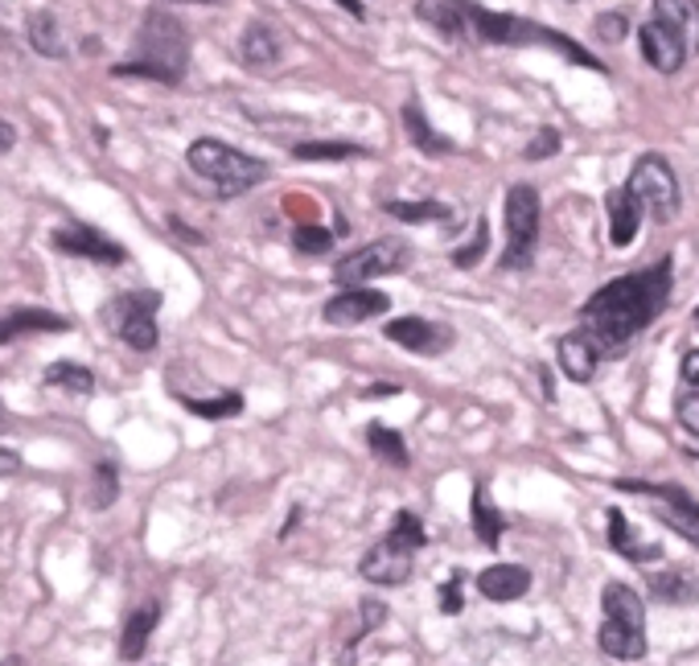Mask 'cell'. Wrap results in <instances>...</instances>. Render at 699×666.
Returning a JSON list of instances; mask_svg holds the SVG:
<instances>
[{"mask_svg": "<svg viewBox=\"0 0 699 666\" xmlns=\"http://www.w3.org/2000/svg\"><path fill=\"white\" fill-rule=\"evenodd\" d=\"M670 272H675V260L658 255L651 268H637L630 276L601 284L580 305V329L592 338L601 358H622L625 346L663 317V309L670 305V288H675Z\"/></svg>", "mask_w": 699, "mask_h": 666, "instance_id": "obj_1", "label": "cell"}, {"mask_svg": "<svg viewBox=\"0 0 699 666\" xmlns=\"http://www.w3.org/2000/svg\"><path fill=\"white\" fill-rule=\"evenodd\" d=\"M189 70V30L165 9H149L136 30L132 54L111 66L116 78H149L161 87H177Z\"/></svg>", "mask_w": 699, "mask_h": 666, "instance_id": "obj_2", "label": "cell"}, {"mask_svg": "<svg viewBox=\"0 0 699 666\" xmlns=\"http://www.w3.org/2000/svg\"><path fill=\"white\" fill-rule=\"evenodd\" d=\"M461 4V13H466V25L469 33L485 42V46H544V50H556L559 58H568L572 66H589V70H605L601 58H592L589 50L572 42L568 33H556L539 25V21H527V17H514V13H494V9H482V4H473V0H457Z\"/></svg>", "mask_w": 699, "mask_h": 666, "instance_id": "obj_3", "label": "cell"}, {"mask_svg": "<svg viewBox=\"0 0 699 666\" xmlns=\"http://www.w3.org/2000/svg\"><path fill=\"white\" fill-rule=\"evenodd\" d=\"M186 165L203 182H210V186L218 189V198H239V194H248V189H255L260 182H267V161H260V156L243 153V149H234V144H222V140L215 137H203L194 140L186 149Z\"/></svg>", "mask_w": 699, "mask_h": 666, "instance_id": "obj_4", "label": "cell"}, {"mask_svg": "<svg viewBox=\"0 0 699 666\" xmlns=\"http://www.w3.org/2000/svg\"><path fill=\"white\" fill-rule=\"evenodd\" d=\"M539 222H544V201L539 189L518 182L506 189V251L498 264L506 272H527L539 251Z\"/></svg>", "mask_w": 699, "mask_h": 666, "instance_id": "obj_5", "label": "cell"}, {"mask_svg": "<svg viewBox=\"0 0 699 666\" xmlns=\"http://www.w3.org/2000/svg\"><path fill=\"white\" fill-rule=\"evenodd\" d=\"M625 189L634 194V201L642 206V215H651L654 222H675L679 218V206H684V194H679V177L667 165L663 153H642L630 170V182Z\"/></svg>", "mask_w": 699, "mask_h": 666, "instance_id": "obj_6", "label": "cell"}, {"mask_svg": "<svg viewBox=\"0 0 699 666\" xmlns=\"http://www.w3.org/2000/svg\"><path fill=\"white\" fill-rule=\"evenodd\" d=\"M407 268H412V243H404L400 234H383V239H371L362 248L346 251L342 260L334 264V280L342 288H354V284H371L379 276L407 272Z\"/></svg>", "mask_w": 699, "mask_h": 666, "instance_id": "obj_7", "label": "cell"}, {"mask_svg": "<svg viewBox=\"0 0 699 666\" xmlns=\"http://www.w3.org/2000/svg\"><path fill=\"white\" fill-rule=\"evenodd\" d=\"M156 309H161V293L144 288V293H124L116 296V301H108L99 317L108 321V329L124 346H132L136 354H149V350H156V341H161V334H156Z\"/></svg>", "mask_w": 699, "mask_h": 666, "instance_id": "obj_8", "label": "cell"}, {"mask_svg": "<svg viewBox=\"0 0 699 666\" xmlns=\"http://www.w3.org/2000/svg\"><path fill=\"white\" fill-rule=\"evenodd\" d=\"M613 490L654 498V502H658V518H663L670 531H679V539L699 543V502L687 494V490L670 485V481H634V478H618Z\"/></svg>", "mask_w": 699, "mask_h": 666, "instance_id": "obj_9", "label": "cell"}, {"mask_svg": "<svg viewBox=\"0 0 699 666\" xmlns=\"http://www.w3.org/2000/svg\"><path fill=\"white\" fill-rule=\"evenodd\" d=\"M50 248L58 251V255L91 260V264H103V268L128 264L124 243H116V239H108L103 231H95L91 222H66L58 231H50Z\"/></svg>", "mask_w": 699, "mask_h": 666, "instance_id": "obj_10", "label": "cell"}, {"mask_svg": "<svg viewBox=\"0 0 699 666\" xmlns=\"http://www.w3.org/2000/svg\"><path fill=\"white\" fill-rule=\"evenodd\" d=\"M383 313H391V296L379 293V288H367V284H354V288H342L338 296H329L321 317H326L329 326L350 329L371 321V317H383Z\"/></svg>", "mask_w": 699, "mask_h": 666, "instance_id": "obj_11", "label": "cell"}, {"mask_svg": "<svg viewBox=\"0 0 699 666\" xmlns=\"http://www.w3.org/2000/svg\"><path fill=\"white\" fill-rule=\"evenodd\" d=\"M383 334H387V341L419 358H440L452 346V329L445 321H428V317H395L383 326Z\"/></svg>", "mask_w": 699, "mask_h": 666, "instance_id": "obj_12", "label": "cell"}, {"mask_svg": "<svg viewBox=\"0 0 699 666\" xmlns=\"http://www.w3.org/2000/svg\"><path fill=\"white\" fill-rule=\"evenodd\" d=\"M412 568H416V552H404V547H395V543L379 539L362 556L358 564V576L367 580V585H379V589H400L412 580Z\"/></svg>", "mask_w": 699, "mask_h": 666, "instance_id": "obj_13", "label": "cell"}, {"mask_svg": "<svg viewBox=\"0 0 699 666\" xmlns=\"http://www.w3.org/2000/svg\"><path fill=\"white\" fill-rule=\"evenodd\" d=\"M637 46H642V58L646 66H654L658 75H679L684 63L691 58L687 46L679 42V33L667 30L663 21H646L642 30H637Z\"/></svg>", "mask_w": 699, "mask_h": 666, "instance_id": "obj_14", "label": "cell"}, {"mask_svg": "<svg viewBox=\"0 0 699 666\" xmlns=\"http://www.w3.org/2000/svg\"><path fill=\"white\" fill-rule=\"evenodd\" d=\"M597 646H601V654L618 658V663H637V658H646V651H651V646H646V625H634V621H622V618L601 621Z\"/></svg>", "mask_w": 699, "mask_h": 666, "instance_id": "obj_15", "label": "cell"}, {"mask_svg": "<svg viewBox=\"0 0 699 666\" xmlns=\"http://www.w3.org/2000/svg\"><path fill=\"white\" fill-rule=\"evenodd\" d=\"M280 58H284V37L276 33V25L251 21L243 37H239V63L260 75V70H272Z\"/></svg>", "mask_w": 699, "mask_h": 666, "instance_id": "obj_16", "label": "cell"}, {"mask_svg": "<svg viewBox=\"0 0 699 666\" xmlns=\"http://www.w3.org/2000/svg\"><path fill=\"white\" fill-rule=\"evenodd\" d=\"M556 358L559 371L568 374L572 383H592L597 379V367H601V350L592 346V338L585 329H572L556 341Z\"/></svg>", "mask_w": 699, "mask_h": 666, "instance_id": "obj_17", "label": "cell"}, {"mask_svg": "<svg viewBox=\"0 0 699 666\" xmlns=\"http://www.w3.org/2000/svg\"><path fill=\"white\" fill-rule=\"evenodd\" d=\"M70 321L63 313H50V309H17L0 317V346L21 338H33V334H66Z\"/></svg>", "mask_w": 699, "mask_h": 666, "instance_id": "obj_18", "label": "cell"}, {"mask_svg": "<svg viewBox=\"0 0 699 666\" xmlns=\"http://www.w3.org/2000/svg\"><path fill=\"white\" fill-rule=\"evenodd\" d=\"M478 592H482L485 601H518V597H527L531 592V572L523 564H490L482 576H478Z\"/></svg>", "mask_w": 699, "mask_h": 666, "instance_id": "obj_19", "label": "cell"}, {"mask_svg": "<svg viewBox=\"0 0 699 666\" xmlns=\"http://www.w3.org/2000/svg\"><path fill=\"white\" fill-rule=\"evenodd\" d=\"M605 210H609V243L613 248H630L637 239V227H642V206L634 201V194L625 186L609 189Z\"/></svg>", "mask_w": 699, "mask_h": 666, "instance_id": "obj_20", "label": "cell"}, {"mask_svg": "<svg viewBox=\"0 0 699 666\" xmlns=\"http://www.w3.org/2000/svg\"><path fill=\"white\" fill-rule=\"evenodd\" d=\"M156 621H161V604L149 601L132 609L124 621V634H120V663H140L149 654V637H153Z\"/></svg>", "mask_w": 699, "mask_h": 666, "instance_id": "obj_21", "label": "cell"}, {"mask_svg": "<svg viewBox=\"0 0 699 666\" xmlns=\"http://www.w3.org/2000/svg\"><path fill=\"white\" fill-rule=\"evenodd\" d=\"M400 120H404L407 140H412L424 156H449L452 149H457L445 132H436V128L428 124V116H424V108H419V99H407L404 108H400Z\"/></svg>", "mask_w": 699, "mask_h": 666, "instance_id": "obj_22", "label": "cell"}, {"mask_svg": "<svg viewBox=\"0 0 699 666\" xmlns=\"http://www.w3.org/2000/svg\"><path fill=\"white\" fill-rule=\"evenodd\" d=\"M605 518H609V547H613L618 556H625L630 564H654V559L663 556V543H642L634 531H630V514L625 511H613V506H609Z\"/></svg>", "mask_w": 699, "mask_h": 666, "instance_id": "obj_23", "label": "cell"}, {"mask_svg": "<svg viewBox=\"0 0 699 666\" xmlns=\"http://www.w3.org/2000/svg\"><path fill=\"white\" fill-rule=\"evenodd\" d=\"M654 21L679 33L687 54H699V0H654Z\"/></svg>", "mask_w": 699, "mask_h": 666, "instance_id": "obj_24", "label": "cell"}, {"mask_svg": "<svg viewBox=\"0 0 699 666\" xmlns=\"http://www.w3.org/2000/svg\"><path fill=\"white\" fill-rule=\"evenodd\" d=\"M469 523H473V535L482 539V547H498L502 535H506V518L498 511L494 502H490V490H485V481L473 485V498H469Z\"/></svg>", "mask_w": 699, "mask_h": 666, "instance_id": "obj_25", "label": "cell"}, {"mask_svg": "<svg viewBox=\"0 0 699 666\" xmlns=\"http://www.w3.org/2000/svg\"><path fill=\"white\" fill-rule=\"evenodd\" d=\"M25 33H30V46L37 50V58H50V63H63L66 54V33L63 25H58V17L50 13V9H37V13L30 17V25H25Z\"/></svg>", "mask_w": 699, "mask_h": 666, "instance_id": "obj_26", "label": "cell"}, {"mask_svg": "<svg viewBox=\"0 0 699 666\" xmlns=\"http://www.w3.org/2000/svg\"><path fill=\"white\" fill-rule=\"evenodd\" d=\"M416 17L424 21V25H433L440 37H449V42H466L469 37L466 13H461V4H457V0H419Z\"/></svg>", "mask_w": 699, "mask_h": 666, "instance_id": "obj_27", "label": "cell"}, {"mask_svg": "<svg viewBox=\"0 0 699 666\" xmlns=\"http://www.w3.org/2000/svg\"><path fill=\"white\" fill-rule=\"evenodd\" d=\"M293 156L305 161V165H317V161H362V156H371V149L354 144V140H301V144H293Z\"/></svg>", "mask_w": 699, "mask_h": 666, "instance_id": "obj_28", "label": "cell"}, {"mask_svg": "<svg viewBox=\"0 0 699 666\" xmlns=\"http://www.w3.org/2000/svg\"><path fill=\"white\" fill-rule=\"evenodd\" d=\"M367 445H371L374 457H379V461H387V466H395V469L412 466L407 440L395 433V428H387V424H367Z\"/></svg>", "mask_w": 699, "mask_h": 666, "instance_id": "obj_29", "label": "cell"}, {"mask_svg": "<svg viewBox=\"0 0 699 666\" xmlns=\"http://www.w3.org/2000/svg\"><path fill=\"white\" fill-rule=\"evenodd\" d=\"M601 604H605V618H622V621H634V625H646V604L637 597L630 585L622 580H609L605 592H601Z\"/></svg>", "mask_w": 699, "mask_h": 666, "instance_id": "obj_30", "label": "cell"}, {"mask_svg": "<svg viewBox=\"0 0 699 666\" xmlns=\"http://www.w3.org/2000/svg\"><path fill=\"white\" fill-rule=\"evenodd\" d=\"M383 210L400 222H449L452 206L449 201H436V198H419V201H404V198H391L383 201Z\"/></svg>", "mask_w": 699, "mask_h": 666, "instance_id": "obj_31", "label": "cell"}, {"mask_svg": "<svg viewBox=\"0 0 699 666\" xmlns=\"http://www.w3.org/2000/svg\"><path fill=\"white\" fill-rule=\"evenodd\" d=\"M177 403L186 407L189 416L210 419V424H218V419H234L239 412H243V395H239V391H222V395H215V400H194V395H177Z\"/></svg>", "mask_w": 699, "mask_h": 666, "instance_id": "obj_32", "label": "cell"}, {"mask_svg": "<svg viewBox=\"0 0 699 666\" xmlns=\"http://www.w3.org/2000/svg\"><path fill=\"white\" fill-rule=\"evenodd\" d=\"M46 387L70 391V395H91V391H95V374L87 371L83 362H50V367H46Z\"/></svg>", "mask_w": 699, "mask_h": 666, "instance_id": "obj_33", "label": "cell"}, {"mask_svg": "<svg viewBox=\"0 0 699 666\" xmlns=\"http://www.w3.org/2000/svg\"><path fill=\"white\" fill-rule=\"evenodd\" d=\"M383 539L395 543V547H404V552H419V547L428 543V531H424L416 511H395L391 514V531Z\"/></svg>", "mask_w": 699, "mask_h": 666, "instance_id": "obj_34", "label": "cell"}, {"mask_svg": "<svg viewBox=\"0 0 699 666\" xmlns=\"http://www.w3.org/2000/svg\"><path fill=\"white\" fill-rule=\"evenodd\" d=\"M334 239H338V234L329 231V227H321V222H296L293 248L296 255H329V251H334Z\"/></svg>", "mask_w": 699, "mask_h": 666, "instance_id": "obj_35", "label": "cell"}, {"mask_svg": "<svg viewBox=\"0 0 699 666\" xmlns=\"http://www.w3.org/2000/svg\"><path fill=\"white\" fill-rule=\"evenodd\" d=\"M646 585H651V597H658V601H667V604L696 601L699 597V589H691V580H687L684 572H658V576H651Z\"/></svg>", "mask_w": 699, "mask_h": 666, "instance_id": "obj_36", "label": "cell"}, {"mask_svg": "<svg viewBox=\"0 0 699 666\" xmlns=\"http://www.w3.org/2000/svg\"><path fill=\"white\" fill-rule=\"evenodd\" d=\"M490 251V222H485V215L473 222V239L469 243H461V248L452 251V268H461V272H469V268L482 264V255Z\"/></svg>", "mask_w": 699, "mask_h": 666, "instance_id": "obj_37", "label": "cell"}, {"mask_svg": "<svg viewBox=\"0 0 699 666\" xmlns=\"http://www.w3.org/2000/svg\"><path fill=\"white\" fill-rule=\"evenodd\" d=\"M91 506L95 511H108L111 502L120 498V473H116V466L111 461H99V466L91 469Z\"/></svg>", "mask_w": 699, "mask_h": 666, "instance_id": "obj_38", "label": "cell"}, {"mask_svg": "<svg viewBox=\"0 0 699 666\" xmlns=\"http://www.w3.org/2000/svg\"><path fill=\"white\" fill-rule=\"evenodd\" d=\"M559 144H564V137H559L556 128H539V132L527 140V149H523V161H547V156L559 153Z\"/></svg>", "mask_w": 699, "mask_h": 666, "instance_id": "obj_39", "label": "cell"}, {"mask_svg": "<svg viewBox=\"0 0 699 666\" xmlns=\"http://www.w3.org/2000/svg\"><path fill=\"white\" fill-rule=\"evenodd\" d=\"M358 613H362V625H358V634H354V642H350V646H358V637L374 634V630H379V625L387 621V604L379 601V597H362Z\"/></svg>", "mask_w": 699, "mask_h": 666, "instance_id": "obj_40", "label": "cell"}, {"mask_svg": "<svg viewBox=\"0 0 699 666\" xmlns=\"http://www.w3.org/2000/svg\"><path fill=\"white\" fill-rule=\"evenodd\" d=\"M592 30H597L601 42H613V46H618L625 33H630V21H625V13H601L592 21Z\"/></svg>", "mask_w": 699, "mask_h": 666, "instance_id": "obj_41", "label": "cell"}, {"mask_svg": "<svg viewBox=\"0 0 699 666\" xmlns=\"http://www.w3.org/2000/svg\"><path fill=\"white\" fill-rule=\"evenodd\" d=\"M675 416H679V424H684L687 433L699 436V387L687 391V395H679V403H675Z\"/></svg>", "mask_w": 699, "mask_h": 666, "instance_id": "obj_42", "label": "cell"}, {"mask_svg": "<svg viewBox=\"0 0 699 666\" xmlns=\"http://www.w3.org/2000/svg\"><path fill=\"white\" fill-rule=\"evenodd\" d=\"M461 585H466V572H452L449 580H445V585H440V609H445V613H461Z\"/></svg>", "mask_w": 699, "mask_h": 666, "instance_id": "obj_43", "label": "cell"}, {"mask_svg": "<svg viewBox=\"0 0 699 666\" xmlns=\"http://www.w3.org/2000/svg\"><path fill=\"white\" fill-rule=\"evenodd\" d=\"M687 387H699V350H687L684 354V367H679Z\"/></svg>", "mask_w": 699, "mask_h": 666, "instance_id": "obj_44", "label": "cell"}, {"mask_svg": "<svg viewBox=\"0 0 699 666\" xmlns=\"http://www.w3.org/2000/svg\"><path fill=\"white\" fill-rule=\"evenodd\" d=\"M17 469H21V452L0 445V478H13Z\"/></svg>", "mask_w": 699, "mask_h": 666, "instance_id": "obj_45", "label": "cell"}, {"mask_svg": "<svg viewBox=\"0 0 699 666\" xmlns=\"http://www.w3.org/2000/svg\"><path fill=\"white\" fill-rule=\"evenodd\" d=\"M391 395H404L400 383H374V387L362 391V400H391Z\"/></svg>", "mask_w": 699, "mask_h": 666, "instance_id": "obj_46", "label": "cell"}, {"mask_svg": "<svg viewBox=\"0 0 699 666\" xmlns=\"http://www.w3.org/2000/svg\"><path fill=\"white\" fill-rule=\"evenodd\" d=\"M170 231H177V234H182V239H189V243H206L203 234H198V231H189L186 222H182V218H173V215H170Z\"/></svg>", "mask_w": 699, "mask_h": 666, "instance_id": "obj_47", "label": "cell"}, {"mask_svg": "<svg viewBox=\"0 0 699 666\" xmlns=\"http://www.w3.org/2000/svg\"><path fill=\"white\" fill-rule=\"evenodd\" d=\"M539 383H544V400L556 403V379H551V371H547V367L539 371Z\"/></svg>", "mask_w": 699, "mask_h": 666, "instance_id": "obj_48", "label": "cell"}, {"mask_svg": "<svg viewBox=\"0 0 699 666\" xmlns=\"http://www.w3.org/2000/svg\"><path fill=\"white\" fill-rule=\"evenodd\" d=\"M334 4H342L346 13H350V17H358V21H362V17H367V4H362V0H334Z\"/></svg>", "mask_w": 699, "mask_h": 666, "instance_id": "obj_49", "label": "cell"}, {"mask_svg": "<svg viewBox=\"0 0 699 666\" xmlns=\"http://www.w3.org/2000/svg\"><path fill=\"white\" fill-rule=\"evenodd\" d=\"M301 518H305V511H301V506H293V511H288V523H284V531H280V539H288Z\"/></svg>", "mask_w": 699, "mask_h": 666, "instance_id": "obj_50", "label": "cell"}, {"mask_svg": "<svg viewBox=\"0 0 699 666\" xmlns=\"http://www.w3.org/2000/svg\"><path fill=\"white\" fill-rule=\"evenodd\" d=\"M13 144H17V132L9 124H0V153H9Z\"/></svg>", "mask_w": 699, "mask_h": 666, "instance_id": "obj_51", "label": "cell"}, {"mask_svg": "<svg viewBox=\"0 0 699 666\" xmlns=\"http://www.w3.org/2000/svg\"><path fill=\"white\" fill-rule=\"evenodd\" d=\"M170 4H215V0H170Z\"/></svg>", "mask_w": 699, "mask_h": 666, "instance_id": "obj_52", "label": "cell"}, {"mask_svg": "<svg viewBox=\"0 0 699 666\" xmlns=\"http://www.w3.org/2000/svg\"><path fill=\"white\" fill-rule=\"evenodd\" d=\"M0 419H4V407H0Z\"/></svg>", "mask_w": 699, "mask_h": 666, "instance_id": "obj_53", "label": "cell"}]
</instances>
